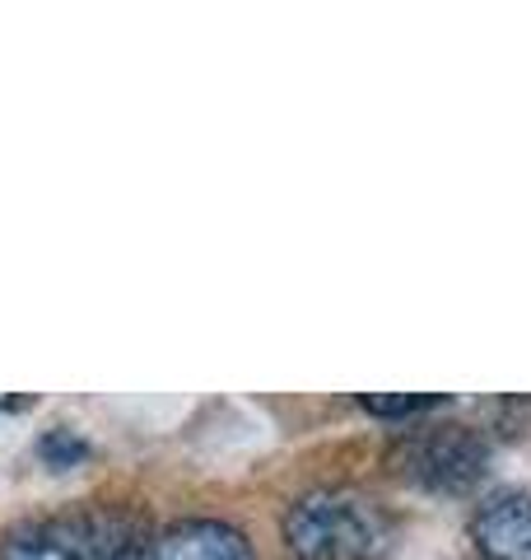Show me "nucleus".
I'll return each instance as SVG.
<instances>
[{
  "mask_svg": "<svg viewBox=\"0 0 531 560\" xmlns=\"http://www.w3.org/2000/svg\"><path fill=\"white\" fill-rule=\"evenodd\" d=\"M285 537L304 560H382L392 551V518L359 490H308L285 514Z\"/></svg>",
  "mask_w": 531,
  "mask_h": 560,
  "instance_id": "nucleus-1",
  "label": "nucleus"
},
{
  "mask_svg": "<svg viewBox=\"0 0 531 560\" xmlns=\"http://www.w3.org/2000/svg\"><path fill=\"white\" fill-rule=\"evenodd\" d=\"M489 448L475 430L467 425H429V430H411L405 440L392 448V467L397 477L424 490H467L485 477Z\"/></svg>",
  "mask_w": 531,
  "mask_h": 560,
  "instance_id": "nucleus-2",
  "label": "nucleus"
},
{
  "mask_svg": "<svg viewBox=\"0 0 531 560\" xmlns=\"http://www.w3.org/2000/svg\"><path fill=\"white\" fill-rule=\"evenodd\" d=\"M471 541L485 560H531V490H504L471 518Z\"/></svg>",
  "mask_w": 531,
  "mask_h": 560,
  "instance_id": "nucleus-3",
  "label": "nucleus"
},
{
  "mask_svg": "<svg viewBox=\"0 0 531 560\" xmlns=\"http://www.w3.org/2000/svg\"><path fill=\"white\" fill-rule=\"evenodd\" d=\"M150 560H252V541L215 518H187L150 537Z\"/></svg>",
  "mask_w": 531,
  "mask_h": 560,
  "instance_id": "nucleus-4",
  "label": "nucleus"
},
{
  "mask_svg": "<svg viewBox=\"0 0 531 560\" xmlns=\"http://www.w3.org/2000/svg\"><path fill=\"white\" fill-rule=\"evenodd\" d=\"M0 560H88V551L75 518H47V523H24V528L5 533Z\"/></svg>",
  "mask_w": 531,
  "mask_h": 560,
  "instance_id": "nucleus-5",
  "label": "nucleus"
},
{
  "mask_svg": "<svg viewBox=\"0 0 531 560\" xmlns=\"http://www.w3.org/2000/svg\"><path fill=\"white\" fill-rule=\"evenodd\" d=\"M364 407L374 416H415L442 407V397H364Z\"/></svg>",
  "mask_w": 531,
  "mask_h": 560,
  "instance_id": "nucleus-6",
  "label": "nucleus"
},
{
  "mask_svg": "<svg viewBox=\"0 0 531 560\" xmlns=\"http://www.w3.org/2000/svg\"><path fill=\"white\" fill-rule=\"evenodd\" d=\"M43 458H51L57 467H66L70 458H84V444L70 440V430H57V434H47V440H43Z\"/></svg>",
  "mask_w": 531,
  "mask_h": 560,
  "instance_id": "nucleus-7",
  "label": "nucleus"
}]
</instances>
